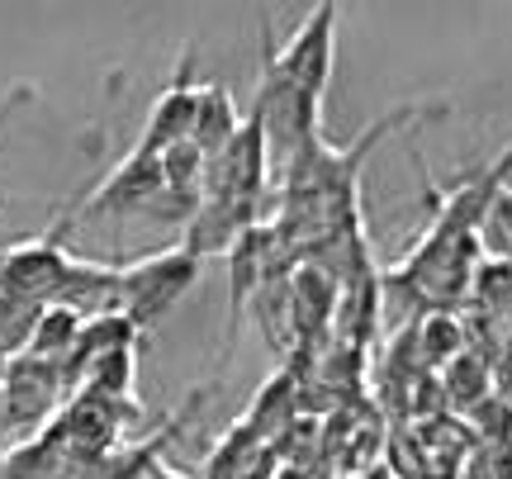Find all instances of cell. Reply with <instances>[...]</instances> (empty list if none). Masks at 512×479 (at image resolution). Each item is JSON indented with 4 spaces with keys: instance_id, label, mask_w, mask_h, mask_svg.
<instances>
[{
    "instance_id": "1",
    "label": "cell",
    "mask_w": 512,
    "mask_h": 479,
    "mask_svg": "<svg viewBox=\"0 0 512 479\" xmlns=\"http://www.w3.org/2000/svg\"><path fill=\"white\" fill-rule=\"evenodd\" d=\"M200 271H204V261L195 252H185L181 242L128 261V266H119V314L138 332L157 328L200 285Z\"/></svg>"
},
{
    "instance_id": "2",
    "label": "cell",
    "mask_w": 512,
    "mask_h": 479,
    "mask_svg": "<svg viewBox=\"0 0 512 479\" xmlns=\"http://www.w3.org/2000/svg\"><path fill=\"white\" fill-rule=\"evenodd\" d=\"M261 43H266L261 62H266L299 100H309V105L323 110L332 67H337V5H332V0L313 5L309 15L299 19V29H294L280 48L271 43V29L261 24Z\"/></svg>"
},
{
    "instance_id": "3",
    "label": "cell",
    "mask_w": 512,
    "mask_h": 479,
    "mask_svg": "<svg viewBox=\"0 0 512 479\" xmlns=\"http://www.w3.org/2000/svg\"><path fill=\"white\" fill-rule=\"evenodd\" d=\"M72 223H76V214L62 209L48 233H34V238L15 242L10 252H0V290L24 299V304H38V309L53 304L57 285H62V276L72 271V261H76V252L67 247V228Z\"/></svg>"
},
{
    "instance_id": "4",
    "label": "cell",
    "mask_w": 512,
    "mask_h": 479,
    "mask_svg": "<svg viewBox=\"0 0 512 479\" xmlns=\"http://www.w3.org/2000/svg\"><path fill=\"white\" fill-rule=\"evenodd\" d=\"M0 385H5V432H15L19 442L53 423L62 413V399L72 394L62 366L29 356V351H19L15 361L0 370Z\"/></svg>"
},
{
    "instance_id": "5",
    "label": "cell",
    "mask_w": 512,
    "mask_h": 479,
    "mask_svg": "<svg viewBox=\"0 0 512 479\" xmlns=\"http://www.w3.org/2000/svg\"><path fill=\"white\" fill-rule=\"evenodd\" d=\"M512 185V143L498 152L494 162L479 171L460 176L451 185H427L422 190V209H427V233H479L484 209L494 204L498 190Z\"/></svg>"
},
{
    "instance_id": "6",
    "label": "cell",
    "mask_w": 512,
    "mask_h": 479,
    "mask_svg": "<svg viewBox=\"0 0 512 479\" xmlns=\"http://www.w3.org/2000/svg\"><path fill=\"white\" fill-rule=\"evenodd\" d=\"M166 171L162 152L133 148L124 162L110 166V176L81 200V219H114V214H162Z\"/></svg>"
},
{
    "instance_id": "7",
    "label": "cell",
    "mask_w": 512,
    "mask_h": 479,
    "mask_svg": "<svg viewBox=\"0 0 512 479\" xmlns=\"http://www.w3.org/2000/svg\"><path fill=\"white\" fill-rule=\"evenodd\" d=\"M209 394H214V385H195L190 389V399H185V404L162 423V432H152V437H143V442H114V446H105V451H95V456H76L57 479H143L152 465L162 461L166 446L176 442V432L185 427V418H190Z\"/></svg>"
},
{
    "instance_id": "8",
    "label": "cell",
    "mask_w": 512,
    "mask_h": 479,
    "mask_svg": "<svg viewBox=\"0 0 512 479\" xmlns=\"http://www.w3.org/2000/svg\"><path fill=\"white\" fill-rule=\"evenodd\" d=\"M195 100H200V81L190 72V53L176 62V76L162 86V95L152 100V110L143 119V138L133 148L143 152H166L190 138V119H195Z\"/></svg>"
},
{
    "instance_id": "9",
    "label": "cell",
    "mask_w": 512,
    "mask_h": 479,
    "mask_svg": "<svg viewBox=\"0 0 512 479\" xmlns=\"http://www.w3.org/2000/svg\"><path fill=\"white\" fill-rule=\"evenodd\" d=\"M242 119H238V105H233V95H228V86H219V81H209V86H200V100H195V119H190V148L200 152L204 162H214L233 138H238Z\"/></svg>"
},
{
    "instance_id": "10",
    "label": "cell",
    "mask_w": 512,
    "mask_h": 479,
    "mask_svg": "<svg viewBox=\"0 0 512 479\" xmlns=\"http://www.w3.org/2000/svg\"><path fill=\"white\" fill-rule=\"evenodd\" d=\"M76 337H81V318L67 314V309H57V304H43V314H38V323H34V332H29L24 351L62 366V361L72 356Z\"/></svg>"
},
{
    "instance_id": "11",
    "label": "cell",
    "mask_w": 512,
    "mask_h": 479,
    "mask_svg": "<svg viewBox=\"0 0 512 479\" xmlns=\"http://www.w3.org/2000/svg\"><path fill=\"white\" fill-rule=\"evenodd\" d=\"M38 314H43L38 304H24V299H15V295H5V290H0V370L24 351V342H29V332H34V323H38Z\"/></svg>"
},
{
    "instance_id": "12",
    "label": "cell",
    "mask_w": 512,
    "mask_h": 479,
    "mask_svg": "<svg viewBox=\"0 0 512 479\" xmlns=\"http://www.w3.org/2000/svg\"><path fill=\"white\" fill-rule=\"evenodd\" d=\"M479 252L489 261H508L512 266V185L498 190L494 204L479 219Z\"/></svg>"
},
{
    "instance_id": "13",
    "label": "cell",
    "mask_w": 512,
    "mask_h": 479,
    "mask_svg": "<svg viewBox=\"0 0 512 479\" xmlns=\"http://www.w3.org/2000/svg\"><path fill=\"white\" fill-rule=\"evenodd\" d=\"M29 100H34V91H29V86H19V91L10 95V100H0V129H5V124L15 119V110H19V105H29Z\"/></svg>"
},
{
    "instance_id": "14",
    "label": "cell",
    "mask_w": 512,
    "mask_h": 479,
    "mask_svg": "<svg viewBox=\"0 0 512 479\" xmlns=\"http://www.w3.org/2000/svg\"><path fill=\"white\" fill-rule=\"evenodd\" d=\"M143 479H190V475H185V470H176V465H171V461H157V465H152V470H147Z\"/></svg>"
},
{
    "instance_id": "15",
    "label": "cell",
    "mask_w": 512,
    "mask_h": 479,
    "mask_svg": "<svg viewBox=\"0 0 512 479\" xmlns=\"http://www.w3.org/2000/svg\"><path fill=\"white\" fill-rule=\"evenodd\" d=\"M0 432H5V385H0Z\"/></svg>"
}]
</instances>
